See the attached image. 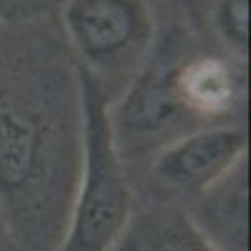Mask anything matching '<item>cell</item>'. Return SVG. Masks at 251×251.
I'll return each instance as SVG.
<instances>
[{
  "instance_id": "cell-1",
  "label": "cell",
  "mask_w": 251,
  "mask_h": 251,
  "mask_svg": "<svg viewBox=\"0 0 251 251\" xmlns=\"http://www.w3.org/2000/svg\"><path fill=\"white\" fill-rule=\"evenodd\" d=\"M68 121L0 73V216L23 251H60L80 166Z\"/></svg>"
},
{
  "instance_id": "cell-2",
  "label": "cell",
  "mask_w": 251,
  "mask_h": 251,
  "mask_svg": "<svg viewBox=\"0 0 251 251\" xmlns=\"http://www.w3.org/2000/svg\"><path fill=\"white\" fill-rule=\"evenodd\" d=\"M80 103V171L60 251H113L131 226L133 191L98 78L75 71Z\"/></svg>"
},
{
  "instance_id": "cell-3",
  "label": "cell",
  "mask_w": 251,
  "mask_h": 251,
  "mask_svg": "<svg viewBox=\"0 0 251 251\" xmlns=\"http://www.w3.org/2000/svg\"><path fill=\"white\" fill-rule=\"evenodd\" d=\"M63 28L83 71L93 78L116 75L143 60L153 15L146 0H68Z\"/></svg>"
},
{
  "instance_id": "cell-4",
  "label": "cell",
  "mask_w": 251,
  "mask_h": 251,
  "mask_svg": "<svg viewBox=\"0 0 251 251\" xmlns=\"http://www.w3.org/2000/svg\"><path fill=\"white\" fill-rule=\"evenodd\" d=\"M246 149L244 126H208L166 143L151 161V176L169 191L206 196L241 169Z\"/></svg>"
},
{
  "instance_id": "cell-5",
  "label": "cell",
  "mask_w": 251,
  "mask_h": 251,
  "mask_svg": "<svg viewBox=\"0 0 251 251\" xmlns=\"http://www.w3.org/2000/svg\"><path fill=\"white\" fill-rule=\"evenodd\" d=\"M174 91L186 113L219 118L244 100V78L228 60L199 55L174 66Z\"/></svg>"
},
{
  "instance_id": "cell-6",
  "label": "cell",
  "mask_w": 251,
  "mask_h": 251,
  "mask_svg": "<svg viewBox=\"0 0 251 251\" xmlns=\"http://www.w3.org/2000/svg\"><path fill=\"white\" fill-rule=\"evenodd\" d=\"M178 113H186L174 91V66L153 60L143 68L126 91L118 113L111 111L113 126H123L133 136H151L169 126Z\"/></svg>"
},
{
  "instance_id": "cell-7",
  "label": "cell",
  "mask_w": 251,
  "mask_h": 251,
  "mask_svg": "<svg viewBox=\"0 0 251 251\" xmlns=\"http://www.w3.org/2000/svg\"><path fill=\"white\" fill-rule=\"evenodd\" d=\"M121 246L123 251H226L191 214L176 206L156 208L128 226Z\"/></svg>"
},
{
  "instance_id": "cell-8",
  "label": "cell",
  "mask_w": 251,
  "mask_h": 251,
  "mask_svg": "<svg viewBox=\"0 0 251 251\" xmlns=\"http://www.w3.org/2000/svg\"><path fill=\"white\" fill-rule=\"evenodd\" d=\"M214 28L228 50L244 55L249 48V0H219L214 8Z\"/></svg>"
},
{
  "instance_id": "cell-9",
  "label": "cell",
  "mask_w": 251,
  "mask_h": 251,
  "mask_svg": "<svg viewBox=\"0 0 251 251\" xmlns=\"http://www.w3.org/2000/svg\"><path fill=\"white\" fill-rule=\"evenodd\" d=\"M18 3H20V0H0V13H5V8H13Z\"/></svg>"
},
{
  "instance_id": "cell-10",
  "label": "cell",
  "mask_w": 251,
  "mask_h": 251,
  "mask_svg": "<svg viewBox=\"0 0 251 251\" xmlns=\"http://www.w3.org/2000/svg\"><path fill=\"white\" fill-rule=\"evenodd\" d=\"M113 251H123V246H121V244H118V246H116V249H113Z\"/></svg>"
}]
</instances>
